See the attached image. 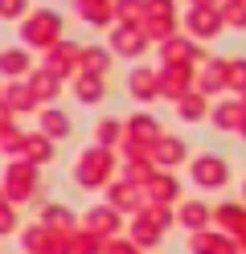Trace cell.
<instances>
[{
	"label": "cell",
	"mask_w": 246,
	"mask_h": 254,
	"mask_svg": "<svg viewBox=\"0 0 246 254\" xmlns=\"http://www.w3.org/2000/svg\"><path fill=\"white\" fill-rule=\"evenodd\" d=\"M189 4H193V8H218L222 0H189Z\"/></svg>",
	"instance_id": "cell-28"
},
{
	"label": "cell",
	"mask_w": 246,
	"mask_h": 254,
	"mask_svg": "<svg viewBox=\"0 0 246 254\" xmlns=\"http://www.w3.org/2000/svg\"><path fill=\"white\" fill-rule=\"evenodd\" d=\"M176 217H180V226H185L189 234H197V230H209L213 209H209L205 201H197V197H193V201H185V205H180V213H176Z\"/></svg>",
	"instance_id": "cell-9"
},
{
	"label": "cell",
	"mask_w": 246,
	"mask_h": 254,
	"mask_svg": "<svg viewBox=\"0 0 246 254\" xmlns=\"http://www.w3.org/2000/svg\"><path fill=\"white\" fill-rule=\"evenodd\" d=\"M144 221H148V226H152V230L160 234V230H168V226H172V213H168V205H148Z\"/></svg>",
	"instance_id": "cell-18"
},
{
	"label": "cell",
	"mask_w": 246,
	"mask_h": 254,
	"mask_svg": "<svg viewBox=\"0 0 246 254\" xmlns=\"http://www.w3.org/2000/svg\"><path fill=\"white\" fill-rule=\"evenodd\" d=\"M136 238H140L144 246H156V242H160V234H156L152 226H148V221H140V226H136Z\"/></svg>",
	"instance_id": "cell-22"
},
{
	"label": "cell",
	"mask_w": 246,
	"mask_h": 254,
	"mask_svg": "<svg viewBox=\"0 0 246 254\" xmlns=\"http://www.w3.org/2000/svg\"><path fill=\"white\" fill-rule=\"evenodd\" d=\"M107 177V156H86V160H82V181L86 185H94V181H103Z\"/></svg>",
	"instance_id": "cell-17"
},
{
	"label": "cell",
	"mask_w": 246,
	"mask_h": 254,
	"mask_svg": "<svg viewBox=\"0 0 246 254\" xmlns=\"http://www.w3.org/2000/svg\"><path fill=\"white\" fill-rule=\"evenodd\" d=\"M86 62H90L94 70H107V54H86Z\"/></svg>",
	"instance_id": "cell-24"
},
{
	"label": "cell",
	"mask_w": 246,
	"mask_h": 254,
	"mask_svg": "<svg viewBox=\"0 0 246 254\" xmlns=\"http://www.w3.org/2000/svg\"><path fill=\"white\" fill-rule=\"evenodd\" d=\"M98 90H103V86H98L94 78H86V82L78 86V94H82V99H98Z\"/></svg>",
	"instance_id": "cell-23"
},
{
	"label": "cell",
	"mask_w": 246,
	"mask_h": 254,
	"mask_svg": "<svg viewBox=\"0 0 246 254\" xmlns=\"http://www.w3.org/2000/svg\"><path fill=\"white\" fill-rule=\"evenodd\" d=\"M148 193H152L156 205H168V201L180 197V181L172 172H152V177H148Z\"/></svg>",
	"instance_id": "cell-10"
},
{
	"label": "cell",
	"mask_w": 246,
	"mask_h": 254,
	"mask_svg": "<svg viewBox=\"0 0 246 254\" xmlns=\"http://www.w3.org/2000/svg\"><path fill=\"white\" fill-rule=\"evenodd\" d=\"M209 119L218 131H238V119H242V103L238 99H222L218 107L209 111Z\"/></svg>",
	"instance_id": "cell-11"
},
{
	"label": "cell",
	"mask_w": 246,
	"mask_h": 254,
	"mask_svg": "<svg viewBox=\"0 0 246 254\" xmlns=\"http://www.w3.org/2000/svg\"><path fill=\"white\" fill-rule=\"evenodd\" d=\"M185 25H189V33H193V37H201V41H213V37L226 29L222 8H189Z\"/></svg>",
	"instance_id": "cell-4"
},
{
	"label": "cell",
	"mask_w": 246,
	"mask_h": 254,
	"mask_svg": "<svg viewBox=\"0 0 246 254\" xmlns=\"http://www.w3.org/2000/svg\"><path fill=\"white\" fill-rule=\"evenodd\" d=\"M213 226L226 238H246V205L242 201H222L213 209Z\"/></svg>",
	"instance_id": "cell-3"
},
{
	"label": "cell",
	"mask_w": 246,
	"mask_h": 254,
	"mask_svg": "<svg viewBox=\"0 0 246 254\" xmlns=\"http://www.w3.org/2000/svg\"><path fill=\"white\" fill-rule=\"evenodd\" d=\"M115 205H131V189H127V185L115 189Z\"/></svg>",
	"instance_id": "cell-25"
},
{
	"label": "cell",
	"mask_w": 246,
	"mask_h": 254,
	"mask_svg": "<svg viewBox=\"0 0 246 254\" xmlns=\"http://www.w3.org/2000/svg\"><path fill=\"white\" fill-rule=\"evenodd\" d=\"M131 139H136L140 148L144 144H156V139H160V123L148 119V115H136V119H131Z\"/></svg>",
	"instance_id": "cell-15"
},
{
	"label": "cell",
	"mask_w": 246,
	"mask_h": 254,
	"mask_svg": "<svg viewBox=\"0 0 246 254\" xmlns=\"http://www.w3.org/2000/svg\"><path fill=\"white\" fill-rule=\"evenodd\" d=\"M115 131H119L115 123H103V127H98V139H115Z\"/></svg>",
	"instance_id": "cell-26"
},
{
	"label": "cell",
	"mask_w": 246,
	"mask_h": 254,
	"mask_svg": "<svg viewBox=\"0 0 246 254\" xmlns=\"http://www.w3.org/2000/svg\"><path fill=\"white\" fill-rule=\"evenodd\" d=\"M226 90V58H205L201 62V82H197V94H222Z\"/></svg>",
	"instance_id": "cell-6"
},
{
	"label": "cell",
	"mask_w": 246,
	"mask_h": 254,
	"mask_svg": "<svg viewBox=\"0 0 246 254\" xmlns=\"http://www.w3.org/2000/svg\"><path fill=\"white\" fill-rule=\"evenodd\" d=\"M226 90H234V99L246 94V58H226Z\"/></svg>",
	"instance_id": "cell-14"
},
{
	"label": "cell",
	"mask_w": 246,
	"mask_h": 254,
	"mask_svg": "<svg viewBox=\"0 0 246 254\" xmlns=\"http://www.w3.org/2000/svg\"><path fill=\"white\" fill-rule=\"evenodd\" d=\"M238 135L246 139V107H242V119H238Z\"/></svg>",
	"instance_id": "cell-29"
},
{
	"label": "cell",
	"mask_w": 246,
	"mask_h": 254,
	"mask_svg": "<svg viewBox=\"0 0 246 254\" xmlns=\"http://www.w3.org/2000/svg\"><path fill=\"white\" fill-rule=\"evenodd\" d=\"M152 156H156V164H164V168H176V164H185V156H189V148H185V139H176V135H160L156 144H152Z\"/></svg>",
	"instance_id": "cell-7"
},
{
	"label": "cell",
	"mask_w": 246,
	"mask_h": 254,
	"mask_svg": "<svg viewBox=\"0 0 246 254\" xmlns=\"http://www.w3.org/2000/svg\"><path fill=\"white\" fill-rule=\"evenodd\" d=\"M119 17H123L127 25L144 21V0H119Z\"/></svg>",
	"instance_id": "cell-21"
},
{
	"label": "cell",
	"mask_w": 246,
	"mask_h": 254,
	"mask_svg": "<svg viewBox=\"0 0 246 254\" xmlns=\"http://www.w3.org/2000/svg\"><path fill=\"white\" fill-rule=\"evenodd\" d=\"M238 103H242V107H246V94H242V99H238Z\"/></svg>",
	"instance_id": "cell-32"
},
{
	"label": "cell",
	"mask_w": 246,
	"mask_h": 254,
	"mask_svg": "<svg viewBox=\"0 0 246 254\" xmlns=\"http://www.w3.org/2000/svg\"><path fill=\"white\" fill-rule=\"evenodd\" d=\"M176 115L185 119V123H201V119L209 115V103H205V94H197V90H189L185 99H176Z\"/></svg>",
	"instance_id": "cell-12"
},
{
	"label": "cell",
	"mask_w": 246,
	"mask_h": 254,
	"mask_svg": "<svg viewBox=\"0 0 246 254\" xmlns=\"http://www.w3.org/2000/svg\"><path fill=\"white\" fill-rule=\"evenodd\" d=\"M160 54H164V66H189L193 70L197 62H205V50L193 37H168Z\"/></svg>",
	"instance_id": "cell-2"
},
{
	"label": "cell",
	"mask_w": 246,
	"mask_h": 254,
	"mask_svg": "<svg viewBox=\"0 0 246 254\" xmlns=\"http://www.w3.org/2000/svg\"><path fill=\"white\" fill-rule=\"evenodd\" d=\"M131 94H136V99H156V94H160L156 74L152 70H136V74H131Z\"/></svg>",
	"instance_id": "cell-16"
},
{
	"label": "cell",
	"mask_w": 246,
	"mask_h": 254,
	"mask_svg": "<svg viewBox=\"0 0 246 254\" xmlns=\"http://www.w3.org/2000/svg\"><path fill=\"white\" fill-rule=\"evenodd\" d=\"M226 4H246V0H226Z\"/></svg>",
	"instance_id": "cell-31"
},
{
	"label": "cell",
	"mask_w": 246,
	"mask_h": 254,
	"mask_svg": "<svg viewBox=\"0 0 246 254\" xmlns=\"http://www.w3.org/2000/svg\"><path fill=\"white\" fill-rule=\"evenodd\" d=\"M78 8H82V17H90V21H107L111 17L107 0H78Z\"/></svg>",
	"instance_id": "cell-19"
},
{
	"label": "cell",
	"mask_w": 246,
	"mask_h": 254,
	"mask_svg": "<svg viewBox=\"0 0 246 254\" xmlns=\"http://www.w3.org/2000/svg\"><path fill=\"white\" fill-rule=\"evenodd\" d=\"M189 250L193 254H230V238L222 230H197V234H189Z\"/></svg>",
	"instance_id": "cell-8"
},
{
	"label": "cell",
	"mask_w": 246,
	"mask_h": 254,
	"mask_svg": "<svg viewBox=\"0 0 246 254\" xmlns=\"http://www.w3.org/2000/svg\"><path fill=\"white\" fill-rule=\"evenodd\" d=\"M230 254H246V238H230Z\"/></svg>",
	"instance_id": "cell-27"
},
{
	"label": "cell",
	"mask_w": 246,
	"mask_h": 254,
	"mask_svg": "<svg viewBox=\"0 0 246 254\" xmlns=\"http://www.w3.org/2000/svg\"><path fill=\"white\" fill-rule=\"evenodd\" d=\"M242 205H246V181H242Z\"/></svg>",
	"instance_id": "cell-30"
},
{
	"label": "cell",
	"mask_w": 246,
	"mask_h": 254,
	"mask_svg": "<svg viewBox=\"0 0 246 254\" xmlns=\"http://www.w3.org/2000/svg\"><path fill=\"white\" fill-rule=\"evenodd\" d=\"M189 172H193V185H197V189H226V185H230L226 156H213V152L197 156V160L189 164Z\"/></svg>",
	"instance_id": "cell-1"
},
{
	"label": "cell",
	"mask_w": 246,
	"mask_h": 254,
	"mask_svg": "<svg viewBox=\"0 0 246 254\" xmlns=\"http://www.w3.org/2000/svg\"><path fill=\"white\" fill-rule=\"evenodd\" d=\"M156 86H160V94H168V99H185L193 90V70L189 66H164L156 74Z\"/></svg>",
	"instance_id": "cell-5"
},
{
	"label": "cell",
	"mask_w": 246,
	"mask_h": 254,
	"mask_svg": "<svg viewBox=\"0 0 246 254\" xmlns=\"http://www.w3.org/2000/svg\"><path fill=\"white\" fill-rule=\"evenodd\" d=\"M115 50H119V54H127V58H136V54H144L148 50V37L140 33V29H119V33H115Z\"/></svg>",
	"instance_id": "cell-13"
},
{
	"label": "cell",
	"mask_w": 246,
	"mask_h": 254,
	"mask_svg": "<svg viewBox=\"0 0 246 254\" xmlns=\"http://www.w3.org/2000/svg\"><path fill=\"white\" fill-rule=\"evenodd\" d=\"M222 21L226 25H234V29H246V4H226V0H222Z\"/></svg>",
	"instance_id": "cell-20"
}]
</instances>
